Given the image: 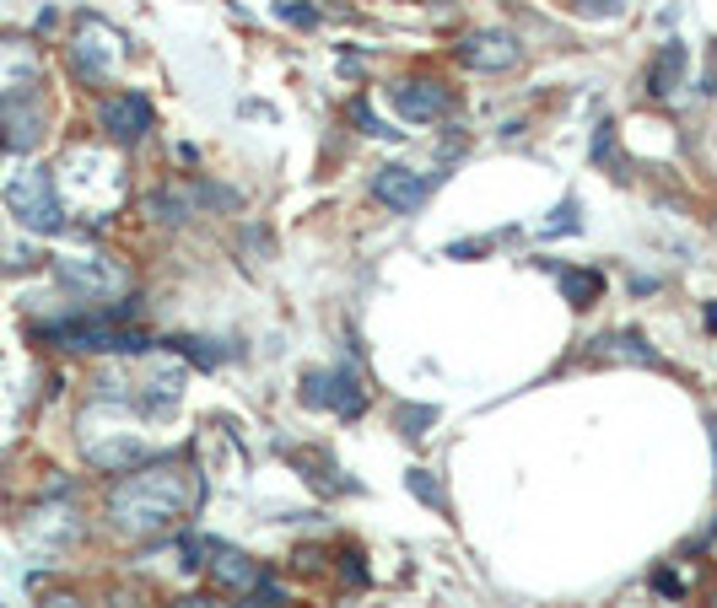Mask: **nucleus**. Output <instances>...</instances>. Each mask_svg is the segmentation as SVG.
<instances>
[{
	"instance_id": "f257e3e1",
	"label": "nucleus",
	"mask_w": 717,
	"mask_h": 608,
	"mask_svg": "<svg viewBox=\"0 0 717 608\" xmlns=\"http://www.w3.org/2000/svg\"><path fill=\"white\" fill-rule=\"evenodd\" d=\"M195 501H205V480L179 469V458L168 463H140L109 490V523L125 534H162L168 523H179Z\"/></svg>"
},
{
	"instance_id": "f03ea898",
	"label": "nucleus",
	"mask_w": 717,
	"mask_h": 608,
	"mask_svg": "<svg viewBox=\"0 0 717 608\" xmlns=\"http://www.w3.org/2000/svg\"><path fill=\"white\" fill-rule=\"evenodd\" d=\"M5 199H11V216H16L22 227H33V232H60V227H66V205H60L55 179H49L44 168H27L22 179L5 188Z\"/></svg>"
},
{
	"instance_id": "7ed1b4c3",
	"label": "nucleus",
	"mask_w": 717,
	"mask_h": 608,
	"mask_svg": "<svg viewBox=\"0 0 717 608\" xmlns=\"http://www.w3.org/2000/svg\"><path fill=\"white\" fill-rule=\"evenodd\" d=\"M437 183H443V173H416V168L389 162V168H378V179H373V199H378L384 210H394V216H416V210L432 199Z\"/></svg>"
},
{
	"instance_id": "20e7f679",
	"label": "nucleus",
	"mask_w": 717,
	"mask_h": 608,
	"mask_svg": "<svg viewBox=\"0 0 717 608\" xmlns=\"http://www.w3.org/2000/svg\"><path fill=\"white\" fill-rule=\"evenodd\" d=\"M114 60H120V33L98 16H81V38L70 44V70L98 87V81H109Z\"/></svg>"
},
{
	"instance_id": "39448f33",
	"label": "nucleus",
	"mask_w": 717,
	"mask_h": 608,
	"mask_svg": "<svg viewBox=\"0 0 717 608\" xmlns=\"http://www.w3.org/2000/svg\"><path fill=\"white\" fill-rule=\"evenodd\" d=\"M458 65H469V70H486V76H502V70H513L523 60L519 38L513 33H502V27H480V33H464L454 44Z\"/></svg>"
},
{
	"instance_id": "423d86ee",
	"label": "nucleus",
	"mask_w": 717,
	"mask_h": 608,
	"mask_svg": "<svg viewBox=\"0 0 717 608\" xmlns=\"http://www.w3.org/2000/svg\"><path fill=\"white\" fill-rule=\"evenodd\" d=\"M98 124H103V135H109V140L135 146V140H146V129L157 124V108H151V97H146V92H114V97H103Z\"/></svg>"
},
{
	"instance_id": "0eeeda50",
	"label": "nucleus",
	"mask_w": 717,
	"mask_h": 608,
	"mask_svg": "<svg viewBox=\"0 0 717 608\" xmlns=\"http://www.w3.org/2000/svg\"><path fill=\"white\" fill-rule=\"evenodd\" d=\"M389 97L410 124H437V119H448V108H454V87H443V81H432V76H421V81H394Z\"/></svg>"
},
{
	"instance_id": "6e6552de",
	"label": "nucleus",
	"mask_w": 717,
	"mask_h": 608,
	"mask_svg": "<svg viewBox=\"0 0 717 608\" xmlns=\"http://www.w3.org/2000/svg\"><path fill=\"white\" fill-rule=\"evenodd\" d=\"M60 280L81 297H114L130 286V275L114 259H60Z\"/></svg>"
},
{
	"instance_id": "1a4fd4ad",
	"label": "nucleus",
	"mask_w": 717,
	"mask_h": 608,
	"mask_svg": "<svg viewBox=\"0 0 717 608\" xmlns=\"http://www.w3.org/2000/svg\"><path fill=\"white\" fill-rule=\"evenodd\" d=\"M210 554H216V560H205V565H210L216 587H227V593H254V587H260V576H264V571L254 565V560H249V554H243V549L216 544Z\"/></svg>"
},
{
	"instance_id": "9d476101",
	"label": "nucleus",
	"mask_w": 717,
	"mask_h": 608,
	"mask_svg": "<svg viewBox=\"0 0 717 608\" xmlns=\"http://www.w3.org/2000/svg\"><path fill=\"white\" fill-rule=\"evenodd\" d=\"M685 65H691V55H685L680 38H669V44L652 55V65H648V97L652 103H669V97H674V87L685 81Z\"/></svg>"
},
{
	"instance_id": "9b49d317",
	"label": "nucleus",
	"mask_w": 717,
	"mask_h": 608,
	"mask_svg": "<svg viewBox=\"0 0 717 608\" xmlns=\"http://www.w3.org/2000/svg\"><path fill=\"white\" fill-rule=\"evenodd\" d=\"M0 140H5L11 151H33V146L44 140V108H38V103H33V108H27V103H11Z\"/></svg>"
},
{
	"instance_id": "f8f14e48",
	"label": "nucleus",
	"mask_w": 717,
	"mask_h": 608,
	"mask_svg": "<svg viewBox=\"0 0 717 608\" xmlns=\"http://www.w3.org/2000/svg\"><path fill=\"white\" fill-rule=\"evenodd\" d=\"M329 410H334L340 421H356V415L367 410V388L356 382L351 366H334V371H329Z\"/></svg>"
},
{
	"instance_id": "ddd939ff",
	"label": "nucleus",
	"mask_w": 717,
	"mask_h": 608,
	"mask_svg": "<svg viewBox=\"0 0 717 608\" xmlns=\"http://www.w3.org/2000/svg\"><path fill=\"white\" fill-rule=\"evenodd\" d=\"M157 345H168V351H179L184 362L195 366H221L227 356H238V345H227V340H195V334H168V340H157Z\"/></svg>"
},
{
	"instance_id": "4468645a",
	"label": "nucleus",
	"mask_w": 717,
	"mask_h": 608,
	"mask_svg": "<svg viewBox=\"0 0 717 608\" xmlns=\"http://www.w3.org/2000/svg\"><path fill=\"white\" fill-rule=\"evenodd\" d=\"M146 210H151V221H162V227H184V221L195 216V199H190V188H157V194L146 199Z\"/></svg>"
},
{
	"instance_id": "2eb2a0df",
	"label": "nucleus",
	"mask_w": 717,
	"mask_h": 608,
	"mask_svg": "<svg viewBox=\"0 0 717 608\" xmlns=\"http://www.w3.org/2000/svg\"><path fill=\"white\" fill-rule=\"evenodd\" d=\"M593 356H610V362H642V366H658V351H648L642 334H610L593 345Z\"/></svg>"
},
{
	"instance_id": "dca6fc26",
	"label": "nucleus",
	"mask_w": 717,
	"mask_h": 608,
	"mask_svg": "<svg viewBox=\"0 0 717 608\" xmlns=\"http://www.w3.org/2000/svg\"><path fill=\"white\" fill-rule=\"evenodd\" d=\"M604 291V275L599 269H561V297L572 307H593Z\"/></svg>"
},
{
	"instance_id": "f3484780",
	"label": "nucleus",
	"mask_w": 717,
	"mask_h": 608,
	"mask_svg": "<svg viewBox=\"0 0 717 608\" xmlns=\"http://www.w3.org/2000/svg\"><path fill=\"white\" fill-rule=\"evenodd\" d=\"M190 199L195 205H210V210H238L243 194L238 188H221V183H190Z\"/></svg>"
},
{
	"instance_id": "a211bd4d",
	"label": "nucleus",
	"mask_w": 717,
	"mask_h": 608,
	"mask_svg": "<svg viewBox=\"0 0 717 608\" xmlns=\"http://www.w3.org/2000/svg\"><path fill=\"white\" fill-rule=\"evenodd\" d=\"M351 124H356L362 135H373V140H394V135H399V129H389V124L367 108V103H351Z\"/></svg>"
},
{
	"instance_id": "6ab92c4d",
	"label": "nucleus",
	"mask_w": 717,
	"mask_h": 608,
	"mask_svg": "<svg viewBox=\"0 0 717 608\" xmlns=\"http://www.w3.org/2000/svg\"><path fill=\"white\" fill-rule=\"evenodd\" d=\"M567 232H578V199H561V205H556V221L539 227V238H567Z\"/></svg>"
},
{
	"instance_id": "aec40b11",
	"label": "nucleus",
	"mask_w": 717,
	"mask_h": 608,
	"mask_svg": "<svg viewBox=\"0 0 717 608\" xmlns=\"http://www.w3.org/2000/svg\"><path fill=\"white\" fill-rule=\"evenodd\" d=\"M432 421H437V410H432V404H421V410H399V415H394L399 436H426Z\"/></svg>"
},
{
	"instance_id": "412c9836",
	"label": "nucleus",
	"mask_w": 717,
	"mask_h": 608,
	"mask_svg": "<svg viewBox=\"0 0 717 608\" xmlns=\"http://www.w3.org/2000/svg\"><path fill=\"white\" fill-rule=\"evenodd\" d=\"M303 404L308 410H329V371H308L303 377Z\"/></svg>"
},
{
	"instance_id": "4be33fe9",
	"label": "nucleus",
	"mask_w": 717,
	"mask_h": 608,
	"mask_svg": "<svg viewBox=\"0 0 717 608\" xmlns=\"http://www.w3.org/2000/svg\"><path fill=\"white\" fill-rule=\"evenodd\" d=\"M275 16H281V22H292V27H319V11H314V5H297V0H281V5H275Z\"/></svg>"
},
{
	"instance_id": "5701e85b",
	"label": "nucleus",
	"mask_w": 717,
	"mask_h": 608,
	"mask_svg": "<svg viewBox=\"0 0 717 608\" xmlns=\"http://www.w3.org/2000/svg\"><path fill=\"white\" fill-rule=\"evenodd\" d=\"M405 485H410V495H421L426 506H443V490H437V480H432L426 469H410V480H405Z\"/></svg>"
},
{
	"instance_id": "b1692460",
	"label": "nucleus",
	"mask_w": 717,
	"mask_h": 608,
	"mask_svg": "<svg viewBox=\"0 0 717 608\" xmlns=\"http://www.w3.org/2000/svg\"><path fill=\"white\" fill-rule=\"evenodd\" d=\"M578 11L593 16V22H610V16H621V11H626V0H578Z\"/></svg>"
},
{
	"instance_id": "393cba45",
	"label": "nucleus",
	"mask_w": 717,
	"mask_h": 608,
	"mask_svg": "<svg viewBox=\"0 0 717 608\" xmlns=\"http://www.w3.org/2000/svg\"><path fill=\"white\" fill-rule=\"evenodd\" d=\"M44 608H87V604H81V598H70V593H49Z\"/></svg>"
},
{
	"instance_id": "a878e982",
	"label": "nucleus",
	"mask_w": 717,
	"mask_h": 608,
	"mask_svg": "<svg viewBox=\"0 0 717 608\" xmlns=\"http://www.w3.org/2000/svg\"><path fill=\"white\" fill-rule=\"evenodd\" d=\"M173 608H227V604H216L210 593H200V598H179V604H173Z\"/></svg>"
},
{
	"instance_id": "bb28decb",
	"label": "nucleus",
	"mask_w": 717,
	"mask_h": 608,
	"mask_svg": "<svg viewBox=\"0 0 717 608\" xmlns=\"http://www.w3.org/2000/svg\"><path fill=\"white\" fill-rule=\"evenodd\" d=\"M702 87L717 97V44H713V55H707V81H702Z\"/></svg>"
},
{
	"instance_id": "cd10ccee",
	"label": "nucleus",
	"mask_w": 717,
	"mask_h": 608,
	"mask_svg": "<svg viewBox=\"0 0 717 608\" xmlns=\"http://www.w3.org/2000/svg\"><path fill=\"white\" fill-rule=\"evenodd\" d=\"M238 608H260V604H254V598H249V604H238Z\"/></svg>"
}]
</instances>
